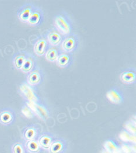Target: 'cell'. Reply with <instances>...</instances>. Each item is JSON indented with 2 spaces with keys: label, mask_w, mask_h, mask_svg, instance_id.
<instances>
[{
  "label": "cell",
  "mask_w": 136,
  "mask_h": 153,
  "mask_svg": "<svg viewBox=\"0 0 136 153\" xmlns=\"http://www.w3.org/2000/svg\"><path fill=\"white\" fill-rule=\"evenodd\" d=\"M106 97L109 102L114 105H120L124 101L123 92L119 87H113L108 90Z\"/></svg>",
  "instance_id": "obj_9"
},
{
  "label": "cell",
  "mask_w": 136,
  "mask_h": 153,
  "mask_svg": "<svg viewBox=\"0 0 136 153\" xmlns=\"http://www.w3.org/2000/svg\"><path fill=\"white\" fill-rule=\"evenodd\" d=\"M11 153H28L25 143L22 141H17L15 142L11 146Z\"/></svg>",
  "instance_id": "obj_23"
},
{
  "label": "cell",
  "mask_w": 136,
  "mask_h": 153,
  "mask_svg": "<svg viewBox=\"0 0 136 153\" xmlns=\"http://www.w3.org/2000/svg\"><path fill=\"white\" fill-rule=\"evenodd\" d=\"M122 153V152H121V151H120H120H119V152H117V153Z\"/></svg>",
  "instance_id": "obj_28"
},
{
  "label": "cell",
  "mask_w": 136,
  "mask_h": 153,
  "mask_svg": "<svg viewBox=\"0 0 136 153\" xmlns=\"http://www.w3.org/2000/svg\"><path fill=\"white\" fill-rule=\"evenodd\" d=\"M53 22L54 28L62 35L66 36L73 33V22L68 13L65 11L58 13L54 17Z\"/></svg>",
  "instance_id": "obj_1"
},
{
  "label": "cell",
  "mask_w": 136,
  "mask_h": 153,
  "mask_svg": "<svg viewBox=\"0 0 136 153\" xmlns=\"http://www.w3.org/2000/svg\"><path fill=\"white\" fill-rule=\"evenodd\" d=\"M21 114L27 119H32L35 117V114L32 108L25 102L21 108Z\"/></svg>",
  "instance_id": "obj_24"
},
{
  "label": "cell",
  "mask_w": 136,
  "mask_h": 153,
  "mask_svg": "<svg viewBox=\"0 0 136 153\" xmlns=\"http://www.w3.org/2000/svg\"><path fill=\"white\" fill-rule=\"evenodd\" d=\"M79 45L78 36L74 33H71L64 36L60 46L63 52L73 54L78 50Z\"/></svg>",
  "instance_id": "obj_3"
},
{
  "label": "cell",
  "mask_w": 136,
  "mask_h": 153,
  "mask_svg": "<svg viewBox=\"0 0 136 153\" xmlns=\"http://www.w3.org/2000/svg\"><path fill=\"white\" fill-rule=\"evenodd\" d=\"M120 81L126 85H132L136 82V70L135 68H129L123 70L120 75Z\"/></svg>",
  "instance_id": "obj_14"
},
{
  "label": "cell",
  "mask_w": 136,
  "mask_h": 153,
  "mask_svg": "<svg viewBox=\"0 0 136 153\" xmlns=\"http://www.w3.org/2000/svg\"><path fill=\"white\" fill-rule=\"evenodd\" d=\"M36 66V58L35 57V56L29 53L20 71H21L22 73L25 74H28L31 71H32Z\"/></svg>",
  "instance_id": "obj_17"
},
{
  "label": "cell",
  "mask_w": 136,
  "mask_h": 153,
  "mask_svg": "<svg viewBox=\"0 0 136 153\" xmlns=\"http://www.w3.org/2000/svg\"><path fill=\"white\" fill-rule=\"evenodd\" d=\"M25 102L32 108L35 116L42 120H46L50 117V111L48 107L42 101L37 103Z\"/></svg>",
  "instance_id": "obj_7"
},
{
  "label": "cell",
  "mask_w": 136,
  "mask_h": 153,
  "mask_svg": "<svg viewBox=\"0 0 136 153\" xmlns=\"http://www.w3.org/2000/svg\"><path fill=\"white\" fill-rule=\"evenodd\" d=\"M120 140L123 141V143H129L132 144H136V135L133 134L127 131L126 129L122 130L119 135Z\"/></svg>",
  "instance_id": "obj_22"
},
{
  "label": "cell",
  "mask_w": 136,
  "mask_h": 153,
  "mask_svg": "<svg viewBox=\"0 0 136 153\" xmlns=\"http://www.w3.org/2000/svg\"><path fill=\"white\" fill-rule=\"evenodd\" d=\"M125 129L130 132V133L136 135V119L130 120L126 122L124 124Z\"/></svg>",
  "instance_id": "obj_26"
},
{
  "label": "cell",
  "mask_w": 136,
  "mask_h": 153,
  "mask_svg": "<svg viewBox=\"0 0 136 153\" xmlns=\"http://www.w3.org/2000/svg\"><path fill=\"white\" fill-rule=\"evenodd\" d=\"M16 114L11 108H4L0 110V124L4 126L13 125L16 120Z\"/></svg>",
  "instance_id": "obj_8"
},
{
  "label": "cell",
  "mask_w": 136,
  "mask_h": 153,
  "mask_svg": "<svg viewBox=\"0 0 136 153\" xmlns=\"http://www.w3.org/2000/svg\"><path fill=\"white\" fill-rule=\"evenodd\" d=\"M42 128L37 124H30L25 126L22 130V137L25 141L37 140L42 133Z\"/></svg>",
  "instance_id": "obj_5"
},
{
  "label": "cell",
  "mask_w": 136,
  "mask_h": 153,
  "mask_svg": "<svg viewBox=\"0 0 136 153\" xmlns=\"http://www.w3.org/2000/svg\"><path fill=\"white\" fill-rule=\"evenodd\" d=\"M33 4L28 2L22 5L17 11L16 15L18 19L22 23L27 22L35 7Z\"/></svg>",
  "instance_id": "obj_10"
},
{
  "label": "cell",
  "mask_w": 136,
  "mask_h": 153,
  "mask_svg": "<svg viewBox=\"0 0 136 153\" xmlns=\"http://www.w3.org/2000/svg\"><path fill=\"white\" fill-rule=\"evenodd\" d=\"M68 149L67 141L62 138H54L49 152V153H65Z\"/></svg>",
  "instance_id": "obj_13"
},
{
  "label": "cell",
  "mask_w": 136,
  "mask_h": 153,
  "mask_svg": "<svg viewBox=\"0 0 136 153\" xmlns=\"http://www.w3.org/2000/svg\"><path fill=\"white\" fill-rule=\"evenodd\" d=\"M100 153H109V152H108V151H106V150H105V149H103L102 151H101V152Z\"/></svg>",
  "instance_id": "obj_27"
},
{
  "label": "cell",
  "mask_w": 136,
  "mask_h": 153,
  "mask_svg": "<svg viewBox=\"0 0 136 153\" xmlns=\"http://www.w3.org/2000/svg\"><path fill=\"white\" fill-rule=\"evenodd\" d=\"M50 47H59L64 36L55 28L49 29L45 35Z\"/></svg>",
  "instance_id": "obj_12"
},
{
  "label": "cell",
  "mask_w": 136,
  "mask_h": 153,
  "mask_svg": "<svg viewBox=\"0 0 136 153\" xmlns=\"http://www.w3.org/2000/svg\"><path fill=\"white\" fill-rule=\"evenodd\" d=\"M45 20V13L43 10L37 6H35L27 24L29 25L37 27L41 25Z\"/></svg>",
  "instance_id": "obj_11"
},
{
  "label": "cell",
  "mask_w": 136,
  "mask_h": 153,
  "mask_svg": "<svg viewBox=\"0 0 136 153\" xmlns=\"http://www.w3.org/2000/svg\"><path fill=\"white\" fill-rule=\"evenodd\" d=\"M136 144L123 143L120 146V151L122 153H136Z\"/></svg>",
  "instance_id": "obj_25"
},
{
  "label": "cell",
  "mask_w": 136,
  "mask_h": 153,
  "mask_svg": "<svg viewBox=\"0 0 136 153\" xmlns=\"http://www.w3.org/2000/svg\"><path fill=\"white\" fill-rule=\"evenodd\" d=\"M54 136L49 132H43L40 134L37 141L41 148L45 150H49L52 142L54 139Z\"/></svg>",
  "instance_id": "obj_16"
},
{
  "label": "cell",
  "mask_w": 136,
  "mask_h": 153,
  "mask_svg": "<svg viewBox=\"0 0 136 153\" xmlns=\"http://www.w3.org/2000/svg\"><path fill=\"white\" fill-rule=\"evenodd\" d=\"M50 48L49 43L45 35L38 37L33 43V49L35 54L39 57L45 56L46 53Z\"/></svg>",
  "instance_id": "obj_6"
},
{
  "label": "cell",
  "mask_w": 136,
  "mask_h": 153,
  "mask_svg": "<svg viewBox=\"0 0 136 153\" xmlns=\"http://www.w3.org/2000/svg\"><path fill=\"white\" fill-rule=\"evenodd\" d=\"M74 63V57L73 54L62 52L59 56L56 63L57 65L62 68H68Z\"/></svg>",
  "instance_id": "obj_15"
},
{
  "label": "cell",
  "mask_w": 136,
  "mask_h": 153,
  "mask_svg": "<svg viewBox=\"0 0 136 153\" xmlns=\"http://www.w3.org/2000/svg\"><path fill=\"white\" fill-rule=\"evenodd\" d=\"M62 51L59 47H50L45 55V59L51 63H56Z\"/></svg>",
  "instance_id": "obj_19"
},
{
  "label": "cell",
  "mask_w": 136,
  "mask_h": 153,
  "mask_svg": "<svg viewBox=\"0 0 136 153\" xmlns=\"http://www.w3.org/2000/svg\"><path fill=\"white\" fill-rule=\"evenodd\" d=\"M25 145L28 153H41L43 150L39 145L37 140L26 141Z\"/></svg>",
  "instance_id": "obj_21"
},
{
  "label": "cell",
  "mask_w": 136,
  "mask_h": 153,
  "mask_svg": "<svg viewBox=\"0 0 136 153\" xmlns=\"http://www.w3.org/2000/svg\"><path fill=\"white\" fill-rule=\"evenodd\" d=\"M18 92L26 102L33 103L41 102L40 98L37 94L36 88L30 86L26 81L20 84Z\"/></svg>",
  "instance_id": "obj_2"
},
{
  "label": "cell",
  "mask_w": 136,
  "mask_h": 153,
  "mask_svg": "<svg viewBox=\"0 0 136 153\" xmlns=\"http://www.w3.org/2000/svg\"><path fill=\"white\" fill-rule=\"evenodd\" d=\"M28 53H29L27 51H21L16 52L13 55V65L16 70H20L21 69Z\"/></svg>",
  "instance_id": "obj_18"
},
{
  "label": "cell",
  "mask_w": 136,
  "mask_h": 153,
  "mask_svg": "<svg viewBox=\"0 0 136 153\" xmlns=\"http://www.w3.org/2000/svg\"><path fill=\"white\" fill-rule=\"evenodd\" d=\"M104 149L111 153H116L120 150V146L114 139H108L105 141L103 144Z\"/></svg>",
  "instance_id": "obj_20"
},
{
  "label": "cell",
  "mask_w": 136,
  "mask_h": 153,
  "mask_svg": "<svg viewBox=\"0 0 136 153\" xmlns=\"http://www.w3.org/2000/svg\"><path fill=\"white\" fill-rule=\"evenodd\" d=\"M45 79V75L43 70L36 66L32 71L27 74L26 82L32 87H36L40 85Z\"/></svg>",
  "instance_id": "obj_4"
}]
</instances>
